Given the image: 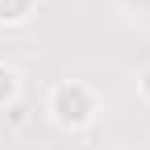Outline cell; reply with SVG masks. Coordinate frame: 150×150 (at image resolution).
Here are the masks:
<instances>
[{
  "mask_svg": "<svg viewBox=\"0 0 150 150\" xmlns=\"http://www.w3.org/2000/svg\"><path fill=\"white\" fill-rule=\"evenodd\" d=\"M50 112L59 125H88L92 112H96V96L83 83H59L50 96Z\"/></svg>",
  "mask_w": 150,
  "mask_h": 150,
  "instance_id": "obj_1",
  "label": "cell"
},
{
  "mask_svg": "<svg viewBox=\"0 0 150 150\" xmlns=\"http://www.w3.org/2000/svg\"><path fill=\"white\" fill-rule=\"evenodd\" d=\"M138 88H142V96H146V100H150V67H146V71H142V75H138Z\"/></svg>",
  "mask_w": 150,
  "mask_h": 150,
  "instance_id": "obj_4",
  "label": "cell"
},
{
  "mask_svg": "<svg viewBox=\"0 0 150 150\" xmlns=\"http://www.w3.org/2000/svg\"><path fill=\"white\" fill-rule=\"evenodd\" d=\"M17 100V75L8 67H0V108H8Z\"/></svg>",
  "mask_w": 150,
  "mask_h": 150,
  "instance_id": "obj_3",
  "label": "cell"
},
{
  "mask_svg": "<svg viewBox=\"0 0 150 150\" xmlns=\"http://www.w3.org/2000/svg\"><path fill=\"white\" fill-rule=\"evenodd\" d=\"M38 0H0V25H17L33 13Z\"/></svg>",
  "mask_w": 150,
  "mask_h": 150,
  "instance_id": "obj_2",
  "label": "cell"
}]
</instances>
